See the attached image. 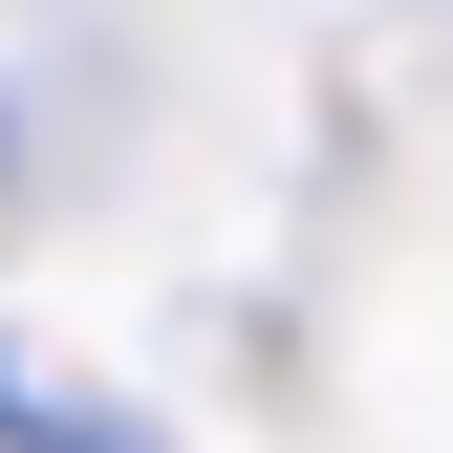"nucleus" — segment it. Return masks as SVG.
Listing matches in <instances>:
<instances>
[{
  "mask_svg": "<svg viewBox=\"0 0 453 453\" xmlns=\"http://www.w3.org/2000/svg\"><path fill=\"white\" fill-rule=\"evenodd\" d=\"M0 453H151V432H108L87 388L43 367V346H0Z\"/></svg>",
  "mask_w": 453,
  "mask_h": 453,
  "instance_id": "obj_1",
  "label": "nucleus"
}]
</instances>
